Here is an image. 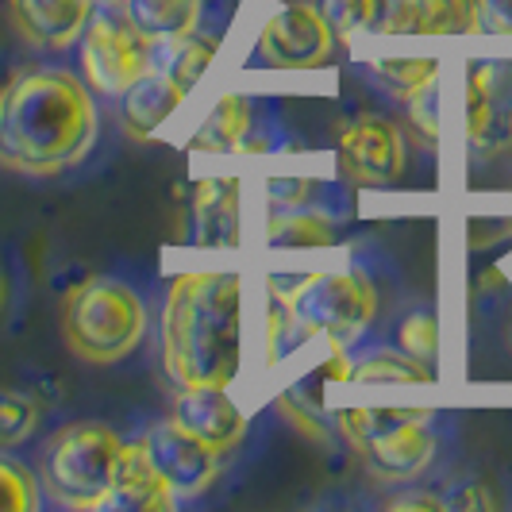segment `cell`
Instances as JSON below:
<instances>
[{
    "instance_id": "cell-1",
    "label": "cell",
    "mask_w": 512,
    "mask_h": 512,
    "mask_svg": "<svg viewBox=\"0 0 512 512\" xmlns=\"http://www.w3.org/2000/svg\"><path fill=\"white\" fill-rule=\"evenodd\" d=\"M247 301L243 278L228 270H189L174 278L162 308V362L178 385H224L243 370Z\"/></svg>"
},
{
    "instance_id": "cell-2",
    "label": "cell",
    "mask_w": 512,
    "mask_h": 512,
    "mask_svg": "<svg viewBox=\"0 0 512 512\" xmlns=\"http://www.w3.org/2000/svg\"><path fill=\"white\" fill-rule=\"evenodd\" d=\"M97 139V104L66 70H31L0 93V162L51 178L81 162Z\"/></svg>"
},
{
    "instance_id": "cell-3",
    "label": "cell",
    "mask_w": 512,
    "mask_h": 512,
    "mask_svg": "<svg viewBox=\"0 0 512 512\" xmlns=\"http://www.w3.org/2000/svg\"><path fill=\"white\" fill-rule=\"evenodd\" d=\"M147 308L120 278H89L66 293L62 335L77 359L112 366L143 343Z\"/></svg>"
},
{
    "instance_id": "cell-4",
    "label": "cell",
    "mask_w": 512,
    "mask_h": 512,
    "mask_svg": "<svg viewBox=\"0 0 512 512\" xmlns=\"http://www.w3.org/2000/svg\"><path fill=\"white\" fill-rule=\"evenodd\" d=\"M124 439L104 424H66L43 447V486L66 509H104L116 482Z\"/></svg>"
},
{
    "instance_id": "cell-5",
    "label": "cell",
    "mask_w": 512,
    "mask_h": 512,
    "mask_svg": "<svg viewBox=\"0 0 512 512\" xmlns=\"http://www.w3.org/2000/svg\"><path fill=\"white\" fill-rule=\"evenodd\" d=\"M320 12L343 43L370 35H470L478 0H320Z\"/></svg>"
},
{
    "instance_id": "cell-6",
    "label": "cell",
    "mask_w": 512,
    "mask_h": 512,
    "mask_svg": "<svg viewBox=\"0 0 512 512\" xmlns=\"http://www.w3.org/2000/svg\"><path fill=\"white\" fill-rule=\"evenodd\" d=\"M274 293L282 297L293 320L308 335H320L339 347L355 343L378 312L374 285L355 270H316L289 289H274Z\"/></svg>"
},
{
    "instance_id": "cell-7",
    "label": "cell",
    "mask_w": 512,
    "mask_h": 512,
    "mask_svg": "<svg viewBox=\"0 0 512 512\" xmlns=\"http://www.w3.org/2000/svg\"><path fill=\"white\" fill-rule=\"evenodd\" d=\"M81 66L97 93L124 97L154 70V43L128 24V16H93L81 39Z\"/></svg>"
},
{
    "instance_id": "cell-8",
    "label": "cell",
    "mask_w": 512,
    "mask_h": 512,
    "mask_svg": "<svg viewBox=\"0 0 512 512\" xmlns=\"http://www.w3.org/2000/svg\"><path fill=\"white\" fill-rule=\"evenodd\" d=\"M335 31L312 4H282L258 31V51L278 70H316L332 58Z\"/></svg>"
},
{
    "instance_id": "cell-9",
    "label": "cell",
    "mask_w": 512,
    "mask_h": 512,
    "mask_svg": "<svg viewBox=\"0 0 512 512\" xmlns=\"http://www.w3.org/2000/svg\"><path fill=\"white\" fill-rule=\"evenodd\" d=\"M143 447L158 466V474L166 478V486L174 489V497H193L212 486L220 474V451L208 447L205 439H197L193 432H185L174 416L154 424L143 436Z\"/></svg>"
},
{
    "instance_id": "cell-10",
    "label": "cell",
    "mask_w": 512,
    "mask_h": 512,
    "mask_svg": "<svg viewBox=\"0 0 512 512\" xmlns=\"http://www.w3.org/2000/svg\"><path fill=\"white\" fill-rule=\"evenodd\" d=\"M339 166L359 185H389L405 170V139L382 116H359L339 131Z\"/></svg>"
},
{
    "instance_id": "cell-11",
    "label": "cell",
    "mask_w": 512,
    "mask_h": 512,
    "mask_svg": "<svg viewBox=\"0 0 512 512\" xmlns=\"http://www.w3.org/2000/svg\"><path fill=\"white\" fill-rule=\"evenodd\" d=\"M174 420L185 432L205 439L208 447H216L220 455L239 447L247 436V416L224 393V385H181L178 401H174Z\"/></svg>"
},
{
    "instance_id": "cell-12",
    "label": "cell",
    "mask_w": 512,
    "mask_h": 512,
    "mask_svg": "<svg viewBox=\"0 0 512 512\" xmlns=\"http://www.w3.org/2000/svg\"><path fill=\"white\" fill-rule=\"evenodd\" d=\"M12 20L27 43L43 51H66L93 20V0H12Z\"/></svg>"
},
{
    "instance_id": "cell-13",
    "label": "cell",
    "mask_w": 512,
    "mask_h": 512,
    "mask_svg": "<svg viewBox=\"0 0 512 512\" xmlns=\"http://www.w3.org/2000/svg\"><path fill=\"white\" fill-rule=\"evenodd\" d=\"M436 455V436L428 428V420H416V424H405L389 436L374 439L370 447H362V459H366V470L382 482H409V478H420L428 470V462Z\"/></svg>"
},
{
    "instance_id": "cell-14",
    "label": "cell",
    "mask_w": 512,
    "mask_h": 512,
    "mask_svg": "<svg viewBox=\"0 0 512 512\" xmlns=\"http://www.w3.org/2000/svg\"><path fill=\"white\" fill-rule=\"evenodd\" d=\"M174 489L166 486V478L158 474L143 443H124V455L116 466V482L108 493L104 509L116 512H166L174 505Z\"/></svg>"
},
{
    "instance_id": "cell-15",
    "label": "cell",
    "mask_w": 512,
    "mask_h": 512,
    "mask_svg": "<svg viewBox=\"0 0 512 512\" xmlns=\"http://www.w3.org/2000/svg\"><path fill=\"white\" fill-rule=\"evenodd\" d=\"M493 77V66H474L466 77V139L474 151H501L512 143V108L497 101Z\"/></svg>"
},
{
    "instance_id": "cell-16",
    "label": "cell",
    "mask_w": 512,
    "mask_h": 512,
    "mask_svg": "<svg viewBox=\"0 0 512 512\" xmlns=\"http://www.w3.org/2000/svg\"><path fill=\"white\" fill-rule=\"evenodd\" d=\"M185 101V89L174 85L162 70L143 74L128 93L120 97V120L131 139H151L154 131L162 128Z\"/></svg>"
},
{
    "instance_id": "cell-17",
    "label": "cell",
    "mask_w": 512,
    "mask_h": 512,
    "mask_svg": "<svg viewBox=\"0 0 512 512\" xmlns=\"http://www.w3.org/2000/svg\"><path fill=\"white\" fill-rule=\"evenodd\" d=\"M193 231L205 247H235L239 243V185L235 181H205L193 201Z\"/></svg>"
},
{
    "instance_id": "cell-18",
    "label": "cell",
    "mask_w": 512,
    "mask_h": 512,
    "mask_svg": "<svg viewBox=\"0 0 512 512\" xmlns=\"http://www.w3.org/2000/svg\"><path fill=\"white\" fill-rule=\"evenodd\" d=\"M201 8L205 0H124L128 24L151 43L193 35L201 24Z\"/></svg>"
},
{
    "instance_id": "cell-19",
    "label": "cell",
    "mask_w": 512,
    "mask_h": 512,
    "mask_svg": "<svg viewBox=\"0 0 512 512\" xmlns=\"http://www.w3.org/2000/svg\"><path fill=\"white\" fill-rule=\"evenodd\" d=\"M216 51H220V43L212 35H197V31L181 35V39H166V43H154V70H162L174 85L189 93L216 62Z\"/></svg>"
},
{
    "instance_id": "cell-20",
    "label": "cell",
    "mask_w": 512,
    "mask_h": 512,
    "mask_svg": "<svg viewBox=\"0 0 512 512\" xmlns=\"http://www.w3.org/2000/svg\"><path fill=\"white\" fill-rule=\"evenodd\" d=\"M251 131V104L243 101L239 93H224L220 101L212 104V112L205 116V124L193 135V147L208 154L239 151L243 135Z\"/></svg>"
},
{
    "instance_id": "cell-21",
    "label": "cell",
    "mask_w": 512,
    "mask_h": 512,
    "mask_svg": "<svg viewBox=\"0 0 512 512\" xmlns=\"http://www.w3.org/2000/svg\"><path fill=\"white\" fill-rule=\"evenodd\" d=\"M266 239L278 243V247H332L335 239H339V228H335L332 216L297 205L278 212V216H270Z\"/></svg>"
},
{
    "instance_id": "cell-22",
    "label": "cell",
    "mask_w": 512,
    "mask_h": 512,
    "mask_svg": "<svg viewBox=\"0 0 512 512\" xmlns=\"http://www.w3.org/2000/svg\"><path fill=\"white\" fill-rule=\"evenodd\" d=\"M416 420H432V412L428 409H339V416H335L339 432L351 439L359 451L370 447L374 439L405 428V424H416Z\"/></svg>"
},
{
    "instance_id": "cell-23",
    "label": "cell",
    "mask_w": 512,
    "mask_h": 512,
    "mask_svg": "<svg viewBox=\"0 0 512 512\" xmlns=\"http://www.w3.org/2000/svg\"><path fill=\"white\" fill-rule=\"evenodd\" d=\"M347 382L359 385H428L432 382V366L416 362L405 351H374L359 366H351Z\"/></svg>"
},
{
    "instance_id": "cell-24",
    "label": "cell",
    "mask_w": 512,
    "mask_h": 512,
    "mask_svg": "<svg viewBox=\"0 0 512 512\" xmlns=\"http://www.w3.org/2000/svg\"><path fill=\"white\" fill-rule=\"evenodd\" d=\"M374 74L382 77L385 85L409 101L412 93L428 89L432 81H439V62L436 58H378Z\"/></svg>"
},
{
    "instance_id": "cell-25",
    "label": "cell",
    "mask_w": 512,
    "mask_h": 512,
    "mask_svg": "<svg viewBox=\"0 0 512 512\" xmlns=\"http://www.w3.org/2000/svg\"><path fill=\"white\" fill-rule=\"evenodd\" d=\"M39 424L35 401L20 389H0V447H16L24 443Z\"/></svg>"
},
{
    "instance_id": "cell-26",
    "label": "cell",
    "mask_w": 512,
    "mask_h": 512,
    "mask_svg": "<svg viewBox=\"0 0 512 512\" xmlns=\"http://www.w3.org/2000/svg\"><path fill=\"white\" fill-rule=\"evenodd\" d=\"M39 509V482L20 462L0 459V512H35Z\"/></svg>"
},
{
    "instance_id": "cell-27",
    "label": "cell",
    "mask_w": 512,
    "mask_h": 512,
    "mask_svg": "<svg viewBox=\"0 0 512 512\" xmlns=\"http://www.w3.org/2000/svg\"><path fill=\"white\" fill-rule=\"evenodd\" d=\"M401 351L412 355L416 362H424V366H432L439 355V320L432 312H412L409 320L401 324Z\"/></svg>"
},
{
    "instance_id": "cell-28",
    "label": "cell",
    "mask_w": 512,
    "mask_h": 512,
    "mask_svg": "<svg viewBox=\"0 0 512 512\" xmlns=\"http://www.w3.org/2000/svg\"><path fill=\"white\" fill-rule=\"evenodd\" d=\"M409 108H412V120H416V128H420V135H428V139H439L436 81H432L428 89H420V93H412V97H409Z\"/></svg>"
},
{
    "instance_id": "cell-29",
    "label": "cell",
    "mask_w": 512,
    "mask_h": 512,
    "mask_svg": "<svg viewBox=\"0 0 512 512\" xmlns=\"http://www.w3.org/2000/svg\"><path fill=\"white\" fill-rule=\"evenodd\" d=\"M478 27L489 35H512V0H478Z\"/></svg>"
},
{
    "instance_id": "cell-30",
    "label": "cell",
    "mask_w": 512,
    "mask_h": 512,
    "mask_svg": "<svg viewBox=\"0 0 512 512\" xmlns=\"http://www.w3.org/2000/svg\"><path fill=\"white\" fill-rule=\"evenodd\" d=\"M266 197H270V205H278V208H297V205H305L308 181H289V178L266 181Z\"/></svg>"
},
{
    "instance_id": "cell-31",
    "label": "cell",
    "mask_w": 512,
    "mask_h": 512,
    "mask_svg": "<svg viewBox=\"0 0 512 512\" xmlns=\"http://www.w3.org/2000/svg\"><path fill=\"white\" fill-rule=\"evenodd\" d=\"M447 505H455V509H493V493H489L482 482H470V486L455 493Z\"/></svg>"
},
{
    "instance_id": "cell-32",
    "label": "cell",
    "mask_w": 512,
    "mask_h": 512,
    "mask_svg": "<svg viewBox=\"0 0 512 512\" xmlns=\"http://www.w3.org/2000/svg\"><path fill=\"white\" fill-rule=\"evenodd\" d=\"M393 509H432V512H443L447 509V501H439V497H397L393 501Z\"/></svg>"
},
{
    "instance_id": "cell-33",
    "label": "cell",
    "mask_w": 512,
    "mask_h": 512,
    "mask_svg": "<svg viewBox=\"0 0 512 512\" xmlns=\"http://www.w3.org/2000/svg\"><path fill=\"white\" fill-rule=\"evenodd\" d=\"M4 301H8V285H4V274H0V312H4Z\"/></svg>"
},
{
    "instance_id": "cell-34",
    "label": "cell",
    "mask_w": 512,
    "mask_h": 512,
    "mask_svg": "<svg viewBox=\"0 0 512 512\" xmlns=\"http://www.w3.org/2000/svg\"><path fill=\"white\" fill-rule=\"evenodd\" d=\"M0 93H4V85H0Z\"/></svg>"
},
{
    "instance_id": "cell-35",
    "label": "cell",
    "mask_w": 512,
    "mask_h": 512,
    "mask_svg": "<svg viewBox=\"0 0 512 512\" xmlns=\"http://www.w3.org/2000/svg\"><path fill=\"white\" fill-rule=\"evenodd\" d=\"M120 4H124V0H120Z\"/></svg>"
}]
</instances>
